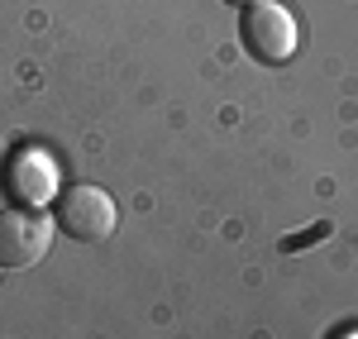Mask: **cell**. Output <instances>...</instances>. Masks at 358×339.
<instances>
[{"label": "cell", "instance_id": "277c9868", "mask_svg": "<svg viewBox=\"0 0 358 339\" xmlns=\"http://www.w3.org/2000/svg\"><path fill=\"white\" fill-rule=\"evenodd\" d=\"M5 187H10V196L20 201V205H43V201L57 192V172H53V163H48L43 153H34V148H20V153L10 158Z\"/></svg>", "mask_w": 358, "mask_h": 339}, {"label": "cell", "instance_id": "6da1fadb", "mask_svg": "<svg viewBox=\"0 0 358 339\" xmlns=\"http://www.w3.org/2000/svg\"><path fill=\"white\" fill-rule=\"evenodd\" d=\"M115 220H120V210H115L110 192H101V187H91V182H77V187H67V192L57 196L53 225L62 229L67 239H77V244H106L115 234Z\"/></svg>", "mask_w": 358, "mask_h": 339}, {"label": "cell", "instance_id": "7a4b0ae2", "mask_svg": "<svg viewBox=\"0 0 358 339\" xmlns=\"http://www.w3.org/2000/svg\"><path fill=\"white\" fill-rule=\"evenodd\" d=\"M239 34H244V48L258 62H287V57L296 53V43H301V34H296V20H292V10L287 5H277V0H258V5H248L244 20H239Z\"/></svg>", "mask_w": 358, "mask_h": 339}, {"label": "cell", "instance_id": "5b68a950", "mask_svg": "<svg viewBox=\"0 0 358 339\" xmlns=\"http://www.w3.org/2000/svg\"><path fill=\"white\" fill-rule=\"evenodd\" d=\"M334 339H358V330H344V335H334Z\"/></svg>", "mask_w": 358, "mask_h": 339}, {"label": "cell", "instance_id": "8992f818", "mask_svg": "<svg viewBox=\"0 0 358 339\" xmlns=\"http://www.w3.org/2000/svg\"><path fill=\"white\" fill-rule=\"evenodd\" d=\"M229 5H244V10H248V5H258V0H229Z\"/></svg>", "mask_w": 358, "mask_h": 339}, {"label": "cell", "instance_id": "3957f363", "mask_svg": "<svg viewBox=\"0 0 358 339\" xmlns=\"http://www.w3.org/2000/svg\"><path fill=\"white\" fill-rule=\"evenodd\" d=\"M53 220L29 210V205H15V210H0V268H29L48 254L53 244Z\"/></svg>", "mask_w": 358, "mask_h": 339}]
</instances>
